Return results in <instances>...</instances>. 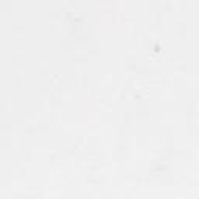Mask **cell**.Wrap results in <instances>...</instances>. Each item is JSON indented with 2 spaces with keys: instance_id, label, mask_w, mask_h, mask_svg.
Returning a JSON list of instances; mask_svg holds the SVG:
<instances>
[]
</instances>
